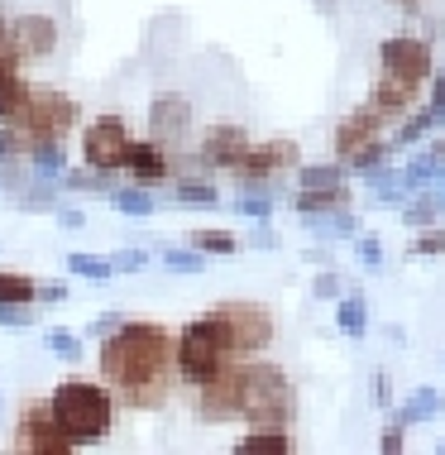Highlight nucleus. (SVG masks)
Here are the masks:
<instances>
[{"instance_id": "obj_1", "label": "nucleus", "mask_w": 445, "mask_h": 455, "mask_svg": "<svg viewBox=\"0 0 445 455\" xmlns=\"http://www.w3.org/2000/svg\"><path fill=\"white\" fill-rule=\"evenodd\" d=\"M101 384L115 393V403H125L134 412L163 408L172 393L182 388L178 379V336L158 322H125L101 340L96 355Z\"/></svg>"}, {"instance_id": "obj_2", "label": "nucleus", "mask_w": 445, "mask_h": 455, "mask_svg": "<svg viewBox=\"0 0 445 455\" xmlns=\"http://www.w3.org/2000/svg\"><path fill=\"white\" fill-rule=\"evenodd\" d=\"M48 403H53V417L68 432L72 451L91 446V441H106L110 427H115V408H120L115 393L106 384H91V379H63V384L48 393Z\"/></svg>"}, {"instance_id": "obj_3", "label": "nucleus", "mask_w": 445, "mask_h": 455, "mask_svg": "<svg viewBox=\"0 0 445 455\" xmlns=\"http://www.w3.org/2000/svg\"><path fill=\"white\" fill-rule=\"evenodd\" d=\"M10 134H15V154H44V149H58L68 140V130L77 125V101L68 92H53V87H39L29 92V101L15 120H5Z\"/></svg>"}, {"instance_id": "obj_4", "label": "nucleus", "mask_w": 445, "mask_h": 455, "mask_svg": "<svg viewBox=\"0 0 445 455\" xmlns=\"http://www.w3.org/2000/svg\"><path fill=\"white\" fill-rule=\"evenodd\" d=\"M297 412V393L292 379L268 360H244V379H240V422L250 427H292Z\"/></svg>"}, {"instance_id": "obj_5", "label": "nucleus", "mask_w": 445, "mask_h": 455, "mask_svg": "<svg viewBox=\"0 0 445 455\" xmlns=\"http://www.w3.org/2000/svg\"><path fill=\"white\" fill-rule=\"evenodd\" d=\"M230 360H240V355H230V340H226V331H220L216 312L196 316V322H187L178 331V379H182V388H202L206 379H216Z\"/></svg>"}, {"instance_id": "obj_6", "label": "nucleus", "mask_w": 445, "mask_h": 455, "mask_svg": "<svg viewBox=\"0 0 445 455\" xmlns=\"http://www.w3.org/2000/svg\"><path fill=\"white\" fill-rule=\"evenodd\" d=\"M220 316V331H226L230 340V355H240V360H254V355H264L274 346L278 326H274V312H268L264 302H250V298H226L216 307Z\"/></svg>"}, {"instance_id": "obj_7", "label": "nucleus", "mask_w": 445, "mask_h": 455, "mask_svg": "<svg viewBox=\"0 0 445 455\" xmlns=\"http://www.w3.org/2000/svg\"><path fill=\"white\" fill-rule=\"evenodd\" d=\"M10 451H20V455H68V451H72L68 432L58 427V417H53V403H48V393L20 403L15 432H10Z\"/></svg>"}, {"instance_id": "obj_8", "label": "nucleus", "mask_w": 445, "mask_h": 455, "mask_svg": "<svg viewBox=\"0 0 445 455\" xmlns=\"http://www.w3.org/2000/svg\"><path fill=\"white\" fill-rule=\"evenodd\" d=\"M130 120L125 116H96L91 125L82 130V158L96 168V173H115L125 168V154H130Z\"/></svg>"}, {"instance_id": "obj_9", "label": "nucleus", "mask_w": 445, "mask_h": 455, "mask_svg": "<svg viewBox=\"0 0 445 455\" xmlns=\"http://www.w3.org/2000/svg\"><path fill=\"white\" fill-rule=\"evenodd\" d=\"M5 44L15 48L20 63H39L58 48V20L44 15V10H20V15H5Z\"/></svg>"}, {"instance_id": "obj_10", "label": "nucleus", "mask_w": 445, "mask_h": 455, "mask_svg": "<svg viewBox=\"0 0 445 455\" xmlns=\"http://www.w3.org/2000/svg\"><path fill=\"white\" fill-rule=\"evenodd\" d=\"M240 379H244V360H230L216 379H206L196 388V412L206 422H240Z\"/></svg>"}, {"instance_id": "obj_11", "label": "nucleus", "mask_w": 445, "mask_h": 455, "mask_svg": "<svg viewBox=\"0 0 445 455\" xmlns=\"http://www.w3.org/2000/svg\"><path fill=\"white\" fill-rule=\"evenodd\" d=\"M378 63L388 77H398L402 87H422L431 77V48L422 39H388L378 53Z\"/></svg>"}, {"instance_id": "obj_12", "label": "nucleus", "mask_w": 445, "mask_h": 455, "mask_svg": "<svg viewBox=\"0 0 445 455\" xmlns=\"http://www.w3.org/2000/svg\"><path fill=\"white\" fill-rule=\"evenodd\" d=\"M192 134V106L182 92H163L148 110V140H158L163 149H178L182 140Z\"/></svg>"}, {"instance_id": "obj_13", "label": "nucleus", "mask_w": 445, "mask_h": 455, "mask_svg": "<svg viewBox=\"0 0 445 455\" xmlns=\"http://www.w3.org/2000/svg\"><path fill=\"white\" fill-rule=\"evenodd\" d=\"M292 164H297V144L292 140H268V144H258V149H244L240 164H234V173L244 182H254V178L282 173V168H292Z\"/></svg>"}, {"instance_id": "obj_14", "label": "nucleus", "mask_w": 445, "mask_h": 455, "mask_svg": "<svg viewBox=\"0 0 445 455\" xmlns=\"http://www.w3.org/2000/svg\"><path fill=\"white\" fill-rule=\"evenodd\" d=\"M378 130H383V116H378L374 106H364V110H354V116H345L340 130H336V154H340V158H360L369 144H374Z\"/></svg>"}, {"instance_id": "obj_15", "label": "nucleus", "mask_w": 445, "mask_h": 455, "mask_svg": "<svg viewBox=\"0 0 445 455\" xmlns=\"http://www.w3.org/2000/svg\"><path fill=\"white\" fill-rule=\"evenodd\" d=\"M29 82H24V72H20V58H15V48H0V120H15L24 101H29Z\"/></svg>"}, {"instance_id": "obj_16", "label": "nucleus", "mask_w": 445, "mask_h": 455, "mask_svg": "<svg viewBox=\"0 0 445 455\" xmlns=\"http://www.w3.org/2000/svg\"><path fill=\"white\" fill-rule=\"evenodd\" d=\"M250 149V134H244V125H211L202 140V158L216 168H234L240 164V154Z\"/></svg>"}, {"instance_id": "obj_17", "label": "nucleus", "mask_w": 445, "mask_h": 455, "mask_svg": "<svg viewBox=\"0 0 445 455\" xmlns=\"http://www.w3.org/2000/svg\"><path fill=\"white\" fill-rule=\"evenodd\" d=\"M125 168H130V178H139V182H163L172 173V158L158 140H130Z\"/></svg>"}, {"instance_id": "obj_18", "label": "nucleus", "mask_w": 445, "mask_h": 455, "mask_svg": "<svg viewBox=\"0 0 445 455\" xmlns=\"http://www.w3.org/2000/svg\"><path fill=\"white\" fill-rule=\"evenodd\" d=\"M412 96H417V87H402L398 77H388V72H378V82H374V96H369V106H374L383 120H398L402 110L412 106Z\"/></svg>"}, {"instance_id": "obj_19", "label": "nucleus", "mask_w": 445, "mask_h": 455, "mask_svg": "<svg viewBox=\"0 0 445 455\" xmlns=\"http://www.w3.org/2000/svg\"><path fill=\"white\" fill-rule=\"evenodd\" d=\"M39 298V283L29 274H15V268H0V307H29Z\"/></svg>"}, {"instance_id": "obj_20", "label": "nucleus", "mask_w": 445, "mask_h": 455, "mask_svg": "<svg viewBox=\"0 0 445 455\" xmlns=\"http://www.w3.org/2000/svg\"><path fill=\"white\" fill-rule=\"evenodd\" d=\"M240 451H292V432L288 427H254L250 436L240 441Z\"/></svg>"}, {"instance_id": "obj_21", "label": "nucleus", "mask_w": 445, "mask_h": 455, "mask_svg": "<svg viewBox=\"0 0 445 455\" xmlns=\"http://www.w3.org/2000/svg\"><path fill=\"white\" fill-rule=\"evenodd\" d=\"M196 244H202V250H216V254H230L234 250V240L226 235V230H202V235H192Z\"/></svg>"}, {"instance_id": "obj_22", "label": "nucleus", "mask_w": 445, "mask_h": 455, "mask_svg": "<svg viewBox=\"0 0 445 455\" xmlns=\"http://www.w3.org/2000/svg\"><path fill=\"white\" fill-rule=\"evenodd\" d=\"M340 202H345L340 188L326 192V196H316V192H302V196H297V206H306V212H316V206H340Z\"/></svg>"}, {"instance_id": "obj_23", "label": "nucleus", "mask_w": 445, "mask_h": 455, "mask_svg": "<svg viewBox=\"0 0 445 455\" xmlns=\"http://www.w3.org/2000/svg\"><path fill=\"white\" fill-rule=\"evenodd\" d=\"M72 268L77 274H106V264H91V259H72Z\"/></svg>"}, {"instance_id": "obj_24", "label": "nucleus", "mask_w": 445, "mask_h": 455, "mask_svg": "<svg viewBox=\"0 0 445 455\" xmlns=\"http://www.w3.org/2000/svg\"><path fill=\"white\" fill-rule=\"evenodd\" d=\"M0 48H5V15H0Z\"/></svg>"}, {"instance_id": "obj_25", "label": "nucleus", "mask_w": 445, "mask_h": 455, "mask_svg": "<svg viewBox=\"0 0 445 455\" xmlns=\"http://www.w3.org/2000/svg\"><path fill=\"white\" fill-rule=\"evenodd\" d=\"M398 5H422V0H398Z\"/></svg>"}]
</instances>
